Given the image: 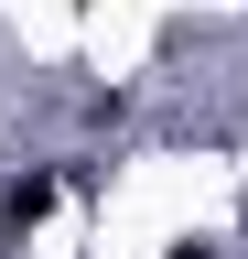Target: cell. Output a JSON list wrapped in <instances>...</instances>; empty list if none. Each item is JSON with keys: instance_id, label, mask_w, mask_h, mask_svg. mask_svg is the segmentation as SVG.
I'll return each mask as SVG.
<instances>
[{"instance_id": "6da1fadb", "label": "cell", "mask_w": 248, "mask_h": 259, "mask_svg": "<svg viewBox=\"0 0 248 259\" xmlns=\"http://www.w3.org/2000/svg\"><path fill=\"white\" fill-rule=\"evenodd\" d=\"M54 194H65V173H54V162H33V173H11V184H0V248H22V238H33V227L54 216Z\"/></svg>"}, {"instance_id": "7a4b0ae2", "label": "cell", "mask_w": 248, "mask_h": 259, "mask_svg": "<svg viewBox=\"0 0 248 259\" xmlns=\"http://www.w3.org/2000/svg\"><path fill=\"white\" fill-rule=\"evenodd\" d=\"M173 259H227V248H205V238H183V248H173Z\"/></svg>"}]
</instances>
